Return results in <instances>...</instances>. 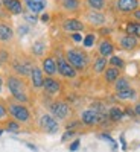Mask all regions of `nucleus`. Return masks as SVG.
Here are the masks:
<instances>
[{"instance_id": "27", "label": "nucleus", "mask_w": 140, "mask_h": 152, "mask_svg": "<svg viewBox=\"0 0 140 152\" xmlns=\"http://www.w3.org/2000/svg\"><path fill=\"white\" fill-rule=\"evenodd\" d=\"M120 76H122V70L108 66V67L105 69V72H104V81H105L107 84L113 85L114 82H116V81L120 78Z\"/></svg>"}, {"instance_id": "20", "label": "nucleus", "mask_w": 140, "mask_h": 152, "mask_svg": "<svg viewBox=\"0 0 140 152\" xmlns=\"http://www.w3.org/2000/svg\"><path fill=\"white\" fill-rule=\"evenodd\" d=\"M15 37V31L6 20H0V43H11Z\"/></svg>"}, {"instance_id": "5", "label": "nucleus", "mask_w": 140, "mask_h": 152, "mask_svg": "<svg viewBox=\"0 0 140 152\" xmlns=\"http://www.w3.org/2000/svg\"><path fill=\"white\" fill-rule=\"evenodd\" d=\"M110 8L113 14L130 18L133 12L140 8V0H110Z\"/></svg>"}, {"instance_id": "22", "label": "nucleus", "mask_w": 140, "mask_h": 152, "mask_svg": "<svg viewBox=\"0 0 140 152\" xmlns=\"http://www.w3.org/2000/svg\"><path fill=\"white\" fill-rule=\"evenodd\" d=\"M84 9L92 11H107L110 8V0H82Z\"/></svg>"}, {"instance_id": "44", "label": "nucleus", "mask_w": 140, "mask_h": 152, "mask_svg": "<svg viewBox=\"0 0 140 152\" xmlns=\"http://www.w3.org/2000/svg\"><path fill=\"white\" fill-rule=\"evenodd\" d=\"M24 145H26V146H28L29 149H32L34 152H37V151H38V148H37V146H34L32 143H24Z\"/></svg>"}, {"instance_id": "10", "label": "nucleus", "mask_w": 140, "mask_h": 152, "mask_svg": "<svg viewBox=\"0 0 140 152\" xmlns=\"http://www.w3.org/2000/svg\"><path fill=\"white\" fill-rule=\"evenodd\" d=\"M56 6L62 14H67L70 17L79 15L84 11V2L82 0H56Z\"/></svg>"}, {"instance_id": "18", "label": "nucleus", "mask_w": 140, "mask_h": 152, "mask_svg": "<svg viewBox=\"0 0 140 152\" xmlns=\"http://www.w3.org/2000/svg\"><path fill=\"white\" fill-rule=\"evenodd\" d=\"M2 5H3L5 11L12 17L23 15L24 11H26L24 5H23V0H2Z\"/></svg>"}, {"instance_id": "4", "label": "nucleus", "mask_w": 140, "mask_h": 152, "mask_svg": "<svg viewBox=\"0 0 140 152\" xmlns=\"http://www.w3.org/2000/svg\"><path fill=\"white\" fill-rule=\"evenodd\" d=\"M79 18L85 23L87 28H90L93 31H99L105 26H110V18L107 11H92V9H84Z\"/></svg>"}, {"instance_id": "23", "label": "nucleus", "mask_w": 140, "mask_h": 152, "mask_svg": "<svg viewBox=\"0 0 140 152\" xmlns=\"http://www.w3.org/2000/svg\"><path fill=\"white\" fill-rule=\"evenodd\" d=\"M107 67H108V58L96 55L92 59V70H93L95 75H104V72H105Z\"/></svg>"}, {"instance_id": "2", "label": "nucleus", "mask_w": 140, "mask_h": 152, "mask_svg": "<svg viewBox=\"0 0 140 152\" xmlns=\"http://www.w3.org/2000/svg\"><path fill=\"white\" fill-rule=\"evenodd\" d=\"M6 88L8 91L11 93L12 99L17 100V102L20 104H29L31 102V94H29V85L26 82V79L24 78H20V76L17 75H8L6 76Z\"/></svg>"}, {"instance_id": "46", "label": "nucleus", "mask_w": 140, "mask_h": 152, "mask_svg": "<svg viewBox=\"0 0 140 152\" xmlns=\"http://www.w3.org/2000/svg\"><path fill=\"white\" fill-rule=\"evenodd\" d=\"M3 66V62H2V59H0V67H2Z\"/></svg>"}, {"instance_id": "37", "label": "nucleus", "mask_w": 140, "mask_h": 152, "mask_svg": "<svg viewBox=\"0 0 140 152\" xmlns=\"http://www.w3.org/2000/svg\"><path fill=\"white\" fill-rule=\"evenodd\" d=\"M79 145H81V140H79V138H75V140H72V143L69 146V151L70 152H76L79 149Z\"/></svg>"}, {"instance_id": "17", "label": "nucleus", "mask_w": 140, "mask_h": 152, "mask_svg": "<svg viewBox=\"0 0 140 152\" xmlns=\"http://www.w3.org/2000/svg\"><path fill=\"white\" fill-rule=\"evenodd\" d=\"M41 70L46 76L55 78L58 75V67H56V59L54 56V53H49L41 59Z\"/></svg>"}, {"instance_id": "38", "label": "nucleus", "mask_w": 140, "mask_h": 152, "mask_svg": "<svg viewBox=\"0 0 140 152\" xmlns=\"http://www.w3.org/2000/svg\"><path fill=\"white\" fill-rule=\"evenodd\" d=\"M70 38H72V41L73 43H82V40H84V37H82V34H72L70 35Z\"/></svg>"}, {"instance_id": "6", "label": "nucleus", "mask_w": 140, "mask_h": 152, "mask_svg": "<svg viewBox=\"0 0 140 152\" xmlns=\"http://www.w3.org/2000/svg\"><path fill=\"white\" fill-rule=\"evenodd\" d=\"M108 120V116L107 113H100L97 110H95L93 107L87 108V110H82L81 114H79V122L82 126H87V128H93V126H97V125H102Z\"/></svg>"}, {"instance_id": "8", "label": "nucleus", "mask_w": 140, "mask_h": 152, "mask_svg": "<svg viewBox=\"0 0 140 152\" xmlns=\"http://www.w3.org/2000/svg\"><path fill=\"white\" fill-rule=\"evenodd\" d=\"M54 56H55V59H56L58 75L61 76V78H64V79H75L76 76H78V72H76V70L70 66V62L66 59L64 53H62V49L58 50V52H55Z\"/></svg>"}, {"instance_id": "31", "label": "nucleus", "mask_w": 140, "mask_h": 152, "mask_svg": "<svg viewBox=\"0 0 140 152\" xmlns=\"http://www.w3.org/2000/svg\"><path fill=\"white\" fill-rule=\"evenodd\" d=\"M108 66L116 67V69H119V70H123V69H125V61H123L120 56H117V55H113V56L108 58Z\"/></svg>"}, {"instance_id": "28", "label": "nucleus", "mask_w": 140, "mask_h": 152, "mask_svg": "<svg viewBox=\"0 0 140 152\" xmlns=\"http://www.w3.org/2000/svg\"><path fill=\"white\" fill-rule=\"evenodd\" d=\"M113 88H114V93H119V91H123V90H128L131 88V82L126 76H120V78L113 84Z\"/></svg>"}, {"instance_id": "35", "label": "nucleus", "mask_w": 140, "mask_h": 152, "mask_svg": "<svg viewBox=\"0 0 140 152\" xmlns=\"http://www.w3.org/2000/svg\"><path fill=\"white\" fill-rule=\"evenodd\" d=\"M76 134H78V131H73V129H66V131H64V134L61 135V142H62V143H66V142L72 140V138H75V137H76Z\"/></svg>"}, {"instance_id": "47", "label": "nucleus", "mask_w": 140, "mask_h": 152, "mask_svg": "<svg viewBox=\"0 0 140 152\" xmlns=\"http://www.w3.org/2000/svg\"><path fill=\"white\" fill-rule=\"evenodd\" d=\"M139 82H140V78H139Z\"/></svg>"}, {"instance_id": "32", "label": "nucleus", "mask_w": 140, "mask_h": 152, "mask_svg": "<svg viewBox=\"0 0 140 152\" xmlns=\"http://www.w3.org/2000/svg\"><path fill=\"white\" fill-rule=\"evenodd\" d=\"M9 120V113H8V107H6V102H2L0 100V123H6Z\"/></svg>"}, {"instance_id": "33", "label": "nucleus", "mask_w": 140, "mask_h": 152, "mask_svg": "<svg viewBox=\"0 0 140 152\" xmlns=\"http://www.w3.org/2000/svg\"><path fill=\"white\" fill-rule=\"evenodd\" d=\"M23 18H24V23L26 24H37L38 21H40V17L31 14V12H28V11L23 14Z\"/></svg>"}, {"instance_id": "25", "label": "nucleus", "mask_w": 140, "mask_h": 152, "mask_svg": "<svg viewBox=\"0 0 140 152\" xmlns=\"http://www.w3.org/2000/svg\"><path fill=\"white\" fill-rule=\"evenodd\" d=\"M107 116H108V120L113 122V123H119V122H122V120L126 117V116H125V110H122V108L117 107V105L110 107L108 111H107Z\"/></svg>"}, {"instance_id": "36", "label": "nucleus", "mask_w": 140, "mask_h": 152, "mask_svg": "<svg viewBox=\"0 0 140 152\" xmlns=\"http://www.w3.org/2000/svg\"><path fill=\"white\" fill-rule=\"evenodd\" d=\"M29 31H31V28H29V24H20V26L17 28V35L18 37H24V35H28L29 34Z\"/></svg>"}, {"instance_id": "30", "label": "nucleus", "mask_w": 140, "mask_h": 152, "mask_svg": "<svg viewBox=\"0 0 140 152\" xmlns=\"http://www.w3.org/2000/svg\"><path fill=\"white\" fill-rule=\"evenodd\" d=\"M96 43V31H90L85 37H84V40H82V47L87 50L88 47H93Z\"/></svg>"}, {"instance_id": "34", "label": "nucleus", "mask_w": 140, "mask_h": 152, "mask_svg": "<svg viewBox=\"0 0 140 152\" xmlns=\"http://www.w3.org/2000/svg\"><path fill=\"white\" fill-rule=\"evenodd\" d=\"M97 137L100 138V140H105V142H108L111 146H113V149H117V143H116V140L108 134V132H100V134H97Z\"/></svg>"}, {"instance_id": "26", "label": "nucleus", "mask_w": 140, "mask_h": 152, "mask_svg": "<svg viewBox=\"0 0 140 152\" xmlns=\"http://www.w3.org/2000/svg\"><path fill=\"white\" fill-rule=\"evenodd\" d=\"M114 96H116L117 100H122V102H134V100H137L139 97V93L136 88H128V90H123V91H119V93H114Z\"/></svg>"}, {"instance_id": "11", "label": "nucleus", "mask_w": 140, "mask_h": 152, "mask_svg": "<svg viewBox=\"0 0 140 152\" xmlns=\"http://www.w3.org/2000/svg\"><path fill=\"white\" fill-rule=\"evenodd\" d=\"M11 66L12 70H14V75L20 76V78H29L34 62L28 58L15 56V58H11Z\"/></svg>"}, {"instance_id": "21", "label": "nucleus", "mask_w": 140, "mask_h": 152, "mask_svg": "<svg viewBox=\"0 0 140 152\" xmlns=\"http://www.w3.org/2000/svg\"><path fill=\"white\" fill-rule=\"evenodd\" d=\"M122 31H123V34L131 35V37L137 38V40H140V23L139 21H136L133 18H126L123 21Z\"/></svg>"}, {"instance_id": "42", "label": "nucleus", "mask_w": 140, "mask_h": 152, "mask_svg": "<svg viewBox=\"0 0 140 152\" xmlns=\"http://www.w3.org/2000/svg\"><path fill=\"white\" fill-rule=\"evenodd\" d=\"M133 110H134V114H136V117H140V102H137L134 107H133Z\"/></svg>"}, {"instance_id": "3", "label": "nucleus", "mask_w": 140, "mask_h": 152, "mask_svg": "<svg viewBox=\"0 0 140 152\" xmlns=\"http://www.w3.org/2000/svg\"><path fill=\"white\" fill-rule=\"evenodd\" d=\"M6 107H8V113H9V117L12 120L18 122L21 126H29L34 122V116H32V111L26 104H20L14 99H8L6 100Z\"/></svg>"}, {"instance_id": "15", "label": "nucleus", "mask_w": 140, "mask_h": 152, "mask_svg": "<svg viewBox=\"0 0 140 152\" xmlns=\"http://www.w3.org/2000/svg\"><path fill=\"white\" fill-rule=\"evenodd\" d=\"M23 5H24V9L28 12L40 17L43 12H46L49 2L47 0H23Z\"/></svg>"}, {"instance_id": "12", "label": "nucleus", "mask_w": 140, "mask_h": 152, "mask_svg": "<svg viewBox=\"0 0 140 152\" xmlns=\"http://www.w3.org/2000/svg\"><path fill=\"white\" fill-rule=\"evenodd\" d=\"M114 44H116V49L125 50V52H133V50H136L140 46V40L122 32L114 37Z\"/></svg>"}, {"instance_id": "7", "label": "nucleus", "mask_w": 140, "mask_h": 152, "mask_svg": "<svg viewBox=\"0 0 140 152\" xmlns=\"http://www.w3.org/2000/svg\"><path fill=\"white\" fill-rule=\"evenodd\" d=\"M47 110H49V113L52 114L58 122L69 120L72 117V114H73V110H72L70 104L66 102V100H62V99L52 100V102L47 105Z\"/></svg>"}, {"instance_id": "14", "label": "nucleus", "mask_w": 140, "mask_h": 152, "mask_svg": "<svg viewBox=\"0 0 140 152\" xmlns=\"http://www.w3.org/2000/svg\"><path fill=\"white\" fill-rule=\"evenodd\" d=\"M96 50L99 56L104 58H110L114 55V50H116V44H114V40L111 37H100L99 41L96 44Z\"/></svg>"}, {"instance_id": "16", "label": "nucleus", "mask_w": 140, "mask_h": 152, "mask_svg": "<svg viewBox=\"0 0 140 152\" xmlns=\"http://www.w3.org/2000/svg\"><path fill=\"white\" fill-rule=\"evenodd\" d=\"M61 88H62V84H61V81H59V79H56V78H50V76H46V78H44V84H43V88H41V90L44 91V94H46V96L54 97V96L59 94Z\"/></svg>"}, {"instance_id": "1", "label": "nucleus", "mask_w": 140, "mask_h": 152, "mask_svg": "<svg viewBox=\"0 0 140 152\" xmlns=\"http://www.w3.org/2000/svg\"><path fill=\"white\" fill-rule=\"evenodd\" d=\"M62 53H64L66 59L70 62V66L78 73L85 72L88 67L92 66L90 53H88L84 47H79V46H76V44L64 46V47H62Z\"/></svg>"}, {"instance_id": "13", "label": "nucleus", "mask_w": 140, "mask_h": 152, "mask_svg": "<svg viewBox=\"0 0 140 152\" xmlns=\"http://www.w3.org/2000/svg\"><path fill=\"white\" fill-rule=\"evenodd\" d=\"M61 29H62V32L72 35V34H78V32L82 34L88 28L85 26V23L79 17H67L61 21Z\"/></svg>"}, {"instance_id": "40", "label": "nucleus", "mask_w": 140, "mask_h": 152, "mask_svg": "<svg viewBox=\"0 0 140 152\" xmlns=\"http://www.w3.org/2000/svg\"><path fill=\"white\" fill-rule=\"evenodd\" d=\"M130 18H133V20H136V21H139V23H140V8H139L137 11H134V12H133Z\"/></svg>"}, {"instance_id": "9", "label": "nucleus", "mask_w": 140, "mask_h": 152, "mask_svg": "<svg viewBox=\"0 0 140 152\" xmlns=\"http://www.w3.org/2000/svg\"><path fill=\"white\" fill-rule=\"evenodd\" d=\"M37 125L40 128V131H43L44 134H56V132H59V128H61L59 122L50 113L40 114V117L37 120Z\"/></svg>"}, {"instance_id": "29", "label": "nucleus", "mask_w": 140, "mask_h": 152, "mask_svg": "<svg viewBox=\"0 0 140 152\" xmlns=\"http://www.w3.org/2000/svg\"><path fill=\"white\" fill-rule=\"evenodd\" d=\"M3 129H5L6 132H11V134H20V132H21V129H23V126H21L18 122L9 119V120L3 125Z\"/></svg>"}, {"instance_id": "45", "label": "nucleus", "mask_w": 140, "mask_h": 152, "mask_svg": "<svg viewBox=\"0 0 140 152\" xmlns=\"http://www.w3.org/2000/svg\"><path fill=\"white\" fill-rule=\"evenodd\" d=\"M3 132H5V129H3V128H0V135H2Z\"/></svg>"}, {"instance_id": "41", "label": "nucleus", "mask_w": 140, "mask_h": 152, "mask_svg": "<svg viewBox=\"0 0 140 152\" xmlns=\"http://www.w3.org/2000/svg\"><path fill=\"white\" fill-rule=\"evenodd\" d=\"M119 140H120V145H122V149H123V151L128 149V145H126V140H125V135H123V134L119 137Z\"/></svg>"}, {"instance_id": "39", "label": "nucleus", "mask_w": 140, "mask_h": 152, "mask_svg": "<svg viewBox=\"0 0 140 152\" xmlns=\"http://www.w3.org/2000/svg\"><path fill=\"white\" fill-rule=\"evenodd\" d=\"M40 21L41 23H49L50 21V14L49 12H43V14L40 15Z\"/></svg>"}, {"instance_id": "24", "label": "nucleus", "mask_w": 140, "mask_h": 152, "mask_svg": "<svg viewBox=\"0 0 140 152\" xmlns=\"http://www.w3.org/2000/svg\"><path fill=\"white\" fill-rule=\"evenodd\" d=\"M31 53L34 58H44L47 53V44L44 40H37L32 46H31Z\"/></svg>"}, {"instance_id": "43", "label": "nucleus", "mask_w": 140, "mask_h": 152, "mask_svg": "<svg viewBox=\"0 0 140 152\" xmlns=\"http://www.w3.org/2000/svg\"><path fill=\"white\" fill-rule=\"evenodd\" d=\"M6 85V82H5V79H3V76L0 75V94L3 93V87Z\"/></svg>"}, {"instance_id": "19", "label": "nucleus", "mask_w": 140, "mask_h": 152, "mask_svg": "<svg viewBox=\"0 0 140 152\" xmlns=\"http://www.w3.org/2000/svg\"><path fill=\"white\" fill-rule=\"evenodd\" d=\"M44 78L46 75L43 73L41 67L34 64L32 66V70H31V75H29V79H31V85L34 90H41L43 88V84H44Z\"/></svg>"}]
</instances>
